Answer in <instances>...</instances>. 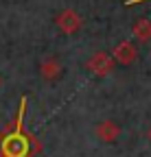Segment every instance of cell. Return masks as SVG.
<instances>
[{"instance_id":"cell-3","label":"cell","mask_w":151,"mask_h":157,"mask_svg":"<svg viewBox=\"0 0 151 157\" xmlns=\"http://www.w3.org/2000/svg\"><path fill=\"white\" fill-rule=\"evenodd\" d=\"M90 66H92V68H99V74H103V72L109 70V61L105 59L103 52H99L97 57H94V61H90Z\"/></svg>"},{"instance_id":"cell-5","label":"cell","mask_w":151,"mask_h":157,"mask_svg":"<svg viewBox=\"0 0 151 157\" xmlns=\"http://www.w3.org/2000/svg\"><path fill=\"white\" fill-rule=\"evenodd\" d=\"M118 59H121V61H131V59H134V50H131L129 44L118 48Z\"/></svg>"},{"instance_id":"cell-2","label":"cell","mask_w":151,"mask_h":157,"mask_svg":"<svg viewBox=\"0 0 151 157\" xmlns=\"http://www.w3.org/2000/svg\"><path fill=\"white\" fill-rule=\"evenodd\" d=\"M57 22H59V26H62L64 31H68V33H70V31H74V29L79 26V20H77V15H74L72 11H66V13L57 20Z\"/></svg>"},{"instance_id":"cell-1","label":"cell","mask_w":151,"mask_h":157,"mask_svg":"<svg viewBox=\"0 0 151 157\" xmlns=\"http://www.w3.org/2000/svg\"><path fill=\"white\" fill-rule=\"evenodd\" d=\"M24 148H26V142L22 140H18V137H13V140L7 142V155L9 157H22L24 155Z\"/></svg>"},{"instance_id":"cell-4","label":"cell","mask_w":151,"mask_h":157,"mask_svg":"<svg viewBox=\"0 0 151 157\" xmlns=\"http://www.w3.org/2000/svg\"><path fill=\"white\" fill-rule=\"evenodd\" d=\"M114 135H116V127H114V122H105L103 127H101V137L103 140H114Z\"/></svg>"},{"instance_id":"cell-6","label":"cell","mask_w":151,"mask_h":157,"mask_svg":"<svg viewBox=\"0 0 151 157\" xmlns=\"http://www.w3.org/2000/svg\"><path fill=\"white\" fill-rule=\"evenodd\" d=\"M136 33H138V35H145V37H140V39H149L147 35L151 33V26H149L147 22H140V24L136 26Z\"/></svg>"}]
</instances>
